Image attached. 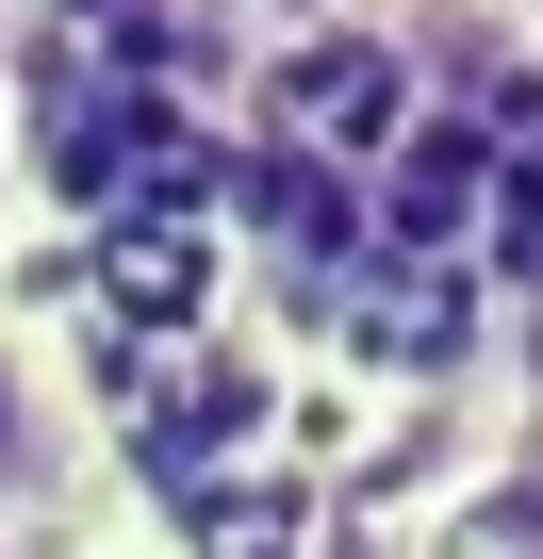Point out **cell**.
I'll return each mask as SVG.
<instances>
[{"mask_svg": "<svg viewBox=\"0 0 543 559\" xmlns=\"http://www.w3.org/2000/svg\"><path fill=\"white\" fill-rule=\"evenodd\" d=\"M83 477H99V412H83V379L50 362V330L0 313V543H34Z\"/></svg>", "mask_w": 543, "mask_h": 559, "instance_id": "obj_1", "label": "cell"}, {"mask_svg": "<svg viewBox=\"0 0 543 559\" xmlns=\"http://www.w3.org/2000/svg\"><path fill=\"white\" fill-rule=\"evenodd\" d=\"M34 230V148H17V99H0V247Z\"/></svg>", "mask_w": 543, "mask_h": 559, "instance_id": "obj_2", "label": "cell"}, {"mask_svg": "<svg viewBox=\"0 0 543 559\" xmlns=\"http://www.w3.org/2000/svg\"><path fill=\"white\" fill-rule=\"evenodd\" d=\"M0 50H17V0H0Z\"/></svg>", "mask_w": 543, "mask_h": 559, "instance_id": "obj_3", "label": "cell"}, {"mask_svg": "<svg viewBox=\"0 0 543 559\" xmlns=\"http://www.w3.org/2000/svg\"><path fill=\"white\" fill-rule=\"evenodd\" d=\"M0 559H34V543H0Z\"/></svg>", "mask_w": 543, "mask_h": 559, "instance_id": "obj_4", "label": "cell"}]
</instances>
